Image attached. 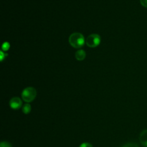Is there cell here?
<instances>
[{
	"label": "cell",
	"mask_w": 147,
	"mask_h": 147,
	"mask_svg": "<svg viewBox=\"0 0 147 147\" xmlns=\"http://www.w3.org/2000/svg\"><path fill=\"white\" fill-rule=\"evenodd\" d=\"M69 44L74 48L78 49L82 48L85 42V39L82 34L78 32L72 33L68 38Z\"/></svg>",
	"instance_id": "6da1fadb"
},
{
	"label": "cell",
	"mask_w": 147,
	"mask_h": 147,
	"mask_svg": "<svg viewBox=\"0 0 147 147\" xmlns=\"http://www.w3.org/2000/svg\"><path fill=\"white\" fill-rule=\"evenodd\" d=\"M37 95L36 90L33 87H28L23 90L21 97L24 101L27 103L32 102Z\"/></svg>",
	"instance_id": "7a4b0ae2"
},
{
	"label": "cell",
	"mask_w": 147,
	"mask_h": 147,
	"mask_svg": "<svg viewBox=\"0 0 147 147\" xmlns=\"http://www.w3.org/2000/svg\"><path fill=\"white\" fill-rule=\"evenodd\" d=\"M100 37L99 34L93 33L90 34L86 40V44L90 48H95L98 47L100 42Z\"/></svg>",
	"instance_id": "3957f363"
},
{
	"label": "cell",
	"mask_w": 147,
	"mask_h": 147,
	"mask_svg": "<svg viewBox=\"0 0 147 147\" xmlns=\"http://www.w3.org/2000/svg\"><path fill=\"white\" fill-rule=\"evenodd\" d=\"M22 105L21 99L18 97H13L9 101L10 107L13 110L19 109Z\"/></svg>",
	"instance_id": "277c9868"
},
{
	"label": "cell",
	"mask_w": 147,
	"mask_h": 147,
	"mask_svg": "<svg viewBox=\"0 0 147 147\" xmlns=\"http://www.w3.org/2000/svg\"><path fill=\"white\" fill-rule=\"evenodd\" d=\"M139 138L142 145L147 147V129H144L141 132Z\"/></svg>",
	"instance_id": "5b68a950"
},
{
	"label": "cell",
	"mask_w": 147,
	"mask_h": 147,
	"mask_svg": "<svg viewBox=\"0 0 147 147\" xmlns=\"http://www.w3.org/2000/svg\"><path fill=\"white\" fill-rule=\"evenodd\" d=\"M86 54L84 50L83 49H79L75 53V57L79 61L83 60L86 57Z\"/></svg>",
	"instance_id": "8992f818"
},
{
	"label": "cell",
	"mask_w": 147,
	"mask_h": 147,
	"mask_svg": "<svg viewBox=\"0 0 147 147\" xmlns=\"http://www.w3.org/2000/svg\"><path fill=\"white\" fill-rule=\"evenodd\" d=\"M31 109H32V107H31L30 105L28 103L24 105V106H22V111L24 114H28L31 111Z\"/></svg>",
	"instance_id": "52a82bcc"
},
{
	"label": "cell",
	"mask_w": 147,
	"mask_h": 147,
	"mask_svg": "<svg viewBox=\"0 0 147 147\" xmlns=\"http://www.w3.org/2000/svg\"><path fill=\"white\" fill-rule=\"evenodd\" d=\"M2 50L4 51H6L9 50L10 48V44L8 42H3L2 45Z\"/></svg>",
	"instance_id": "ba28073f"
},
{
	"label": "cell",
	"mask_w": 147,
	"mask_h": 147,
	"mask_svg": "<svg viewBox=\"0 0 147 147\" xmlns=\"http://www.w3.org/2000/svg\"><path fill=\"white\" fill-rule=\"evenodd\" d=\"M0 147H12L11 144L7 141H2L0 144Z\"/></svg>",
	"instance_id": "9c48e42d"
},
{
	"label": "cell",
	"mask_w": 147,
	"mask_h": 147,
	"mask_svg": "<svg viewBox=\"0 0 147 147\" xmlns=\"http://www.w3.org/2000/svg\"><path fill=\"white\" fill-rule=\"evenodd\" d=\"M122 147H139L138 145L134 142H129L125 144Z\"/></svg>",
	"instance_id": "30bf717a"
},
{
	"label": "cell",
	"mask_w": 147,
	"mask_h": 147,
	"mask_svg": "<svg viewBox=\"0 0 147 147\" xmlns=\"http://www.w3.org/2000/svg\"><path fill=\"white\" fill-rule=\"evenodd\" d=\"M79 147H92V144H91L89 142H83L82 144H81L79 146Z\"/></svg>",
	"instance_id": "8fae6325"
},
{
	"label": "cell",
	"mask_w": 147,
	"mask_h": 147,
	"mask_svg": "<svg viewBox=\"0 0 147 147\" xmlns=\"http://www.w3.org/2000/svg\"><path fill=\"white\" fill-rule=\"evenodd\" d=\"M140 3L144 7H147V0H140Z\"/></svg>",
	"instance_id": "7c38bea8"
},
{
	"label": "cell",
	"mask_w": 147,
	"mask_h": 147,
	"mask_svg": "<svg viewBox=\"0 0 147 147\" xmlns=\"http://www.w3.org/2000/svg\"><path fill=\"white\" fill-rule=\"evenodd\" d=\"M8 55L7 53H3L2 51H1V61H2L3 59L5 58V57L6 56H7Z\"/></svg>",
	"instance_id": "4fadbf2b"
}]
</instances>
